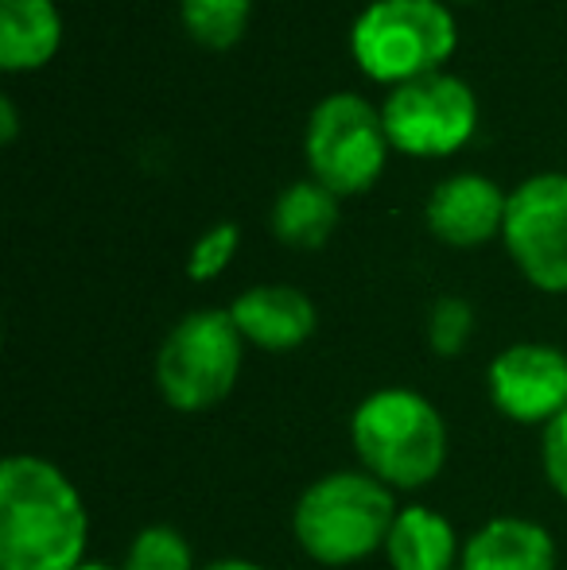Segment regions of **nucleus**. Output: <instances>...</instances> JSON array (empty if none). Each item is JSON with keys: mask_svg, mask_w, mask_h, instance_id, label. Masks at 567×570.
<instances>
[{"mask_svg": "<svg viewBox=\"0 0 567 570\" xmlns=\"http://www.w3.org/2000/svg\"><path fill=\"white\" fill-rule=\"evenodd\" d=\"M90 517L55 462L12 454L0 465V570H75L86 563Z\"/></svg>", "mask_w": 567, "mask_h": 570, "instance_id": "1", "label": "nucleus"}, {"mask_svg": "<svg viewBox=\"0 0 567 570\" xmlns=\"http://www.w3.org/2000/svg\"><path fill=\"white\" fill-rule=\"evenodd\" d=\"M397 497L365 470H334L311 481L292 512L303 556L323 567H350L385 548L397 520Z\"/></svg>", "mask_w": 567, "mask_h": 570, "instance_id": "2", "label": "nucleus"}, {"mask_svg": "<svg viewBox=\"0 0 567 570\" xmlns=\"http://www.w3.org/2000/svg\"><path fill=\"white\" fill-rule=\"evenodd\" d=\"M358 462L397 489H424L447 462V423L428 396L412 389H381L358 404L350 420Z\"/></svg>", "mask_w": 567, "mask_h": 570, "instance_id": "3", "label": "nucleus"}, {"mask_svg": "<svg viewBox=\"0 0 567 570\" xmlns=\"http://www.w3.org/2000/svg\"><path fill=\"white\" fill-rule=\"evenodd\" d=\"M454 47L459 28L443 0H373L350 28V55L381 86L436 75Z\"/></svg>", "mask_w": 567, "mask_h": 570, "instance_id": "4", "label": "nucleus"}, {"mask_svg": "<svg viewBox=\"0 0 567 570\" xmlns=\"http://www.w3.org/2000/svg\"><path fill=\"white\" fill-rule=\"evenodd\" d=\"M242 357L245 338L229 311H190L167 331L156 353L159 396L175 412H206L234 392Z\"/></svg>", "mask_w": 567, "mask_h": 570, "instance_id": "5", "label": "nucleus"}, {"mask_svg": "<svg viewBox=\"0 0 567 570\" xmlns=\"http://www.w3.org/2000/svg\"><path fill=\"white\" fill-rule=\"evenodd\" d=\"M389 148L393 144H389L381 109H373L362 94H331L311 109L303 156H307L311 179L339 198L370 190L385 171Z\"/></svg>", "mask_w": 567, "mask_h": 570, "instance_id": "6", "label": "nucleus"}, {"mask_svg": "<svg viewBox=\"0 0 567 570\" xmlns=\"http://www.w3.org/2000/svg\"><path fill=\"white\" fill-rule=\"evenodd\" d=\"M389 144L404 156L443 159L467 148L478 128V98L462 78L436 70L389 90L381 106Z\"/></svg>", "mask_w": 567, "mask_h": 570, "instance_id": "7", "label": "nucleus"}, {"mask_svg": "<svg viewBox=\"0 0 567 570\" xmlns=\"http://www.w3.org/2000/svg\"><path fill=\"white\" fill-rule=\"evenodd\" d=\"M506 253L532 287L548 295L567 292V175L545 171L509 190Z\"/></svg>", "mask_w": 567, "mask_h": 570, "instance_id": "8", "label": "nucleus"}, {"mask_svg": "<svg viewBox=\"0 0 567 570\" xmlns=\"http://www.w3.org/2000/svg\"><path fill=\"white\" fill-rule=\"evenodd\" d=\"M490 400L506 420L548 428L567 412V353L548 342H517L490 361Z\"/></svg>", "mask_w": 567, "mask_h": 570, "instance_id": "9", "label": "nucleus"}, {"mask_svg": "<svg viewBox=\"0 0 567 570\" xmlns=\"http://www.w3.org/2000/svg\"><path fill=\"white\" fill-rule=\"evenodd\" d=\"M506 206L509 195L493 179L478 171H459L428 195L424 222L443 245L478 248L506 226Z\"/></svg>", "mask_w": 567, "mask_h": 570, "instance_id": "10", "label": "nucleus"}, {"mask_svg": "<svg viewBox=\"0 0 567 570\" xmlns=\"http://www.w3.org/2000/svg\"><path fill=\"white\" fill-rule=\"evenodd\" d=\"M242 338L265 353H292L315 334L319 311L307 292L292 284H257L229 307Z\"/></svg>", "mask_w": 567, "mask_h": 570, "instance_id": "11", "label": "nucleus"}, {"mask_svg": "<svg viewBox=\"0 0 567 570\" xmlns=\"http://www.w3.org/2000/svg\"><path fill=\"white\" fill-rule=\"evenodd\" d=\"M556 540L545 524L525 517L486 520L467 540L459 570H556Z\"/></svg>", "mask_w": 567, "mask_h": 570, "instance_id": "12", "label": "nucleus"}, {"mask_svg": "<svg viewBox=\"0 0 567 570\" xmlns=\"http://www.w3.org/2000/svg\"><path fill=\"white\" fill-rule=\"evenodd\" d=\"M62 16L55 0H0V67L39 70L59 55Z\"/></svg>", "mask_w": 567, "mask_h": 570, "instance_id": "13", "label": "nucleus"}, {"mask_svg": "<svg viewBox=\"0 0 567 570\" xmlns=\"http://www.w3.org/2000/svg\"><path fill=\"white\" fill-rule=\"evenodd\" d=\"M385 556L393 570H454V559H462V551L451 520L424 504H409L397 512Z\"/></svg>", "mask_w": 567, "mask_h": 570, "instance_id": "14", "label": "nucleus"}, {"mask_svg": "<svg viewBox=\"0 0 567 570\" xmlns=\"http://www.w3.org/2000/svg\"><path fill=\"white\" fill-rule=\"evenodd\" d=\"M273 237L287 248H323L339 229V195L315 179H300L273 203Z\"/></svg>", "mask_w": 567, "mask_h": 570, "instance_id": "15", "label": "nucleus"}, {"mask_svg": "<svg viewBox=\"0 0 567 570\" xmlns=\"http://www.w3.org/2000/svg\"><path fill=\"white\" fill-rule=\"evenodd\" d=\"M253 0H179V20L195 43L229 51L250 28Z\"/></svg>", "mask_w": 567, "mask_h": 570, "instance_id": "16", "label": "nucleus"}, {"mask_svg": "<svg viewBox=\"0 0 567 570\" xmlns=\"http://www.w3.org/2000/svg\"><path fill=\"white\" fill-rule=\"evenodd\" d=\"M121 570H195V556L179 528L148 524L133 535Z\"/></svg>", "mask_w": 567, "mask_h": 570, "instance_id": "17", "label": "nucleus"}, {"mask_svg": "<svg viewBox=\"0 0 567 570\" xmlns=\"http://www.w3.org/2000/svg\"><path fill=\"white\" fill-rule=\"evenodd\" d=\"M475 334V307L459 295H439L428 307V345L436 357H454Z\"/></svg>", "mask_w": 567, "mask_h": 570, "instance_id": "18", "label": "nucleus"}, {"mask_svg": "<svg viewBox=\"0 0 567 570\" xmlns=\"http://www.w3.org/2000/svg\"><path fill=\"white\" fill-rule=\"evenodd\" d=\"M237 245H242V229L234 222H218L195 240L187 256V276L195 284H206V279H218L222 272L229 268V261L237 256Z\"/></svg>", "mask_w": 567, "mask_h": 570, "instance_id": "19", "label": "nucleus"}, {"mask_svg": "<svg viewBox=\"0 0 567 570\" xmlns=\"http://www.w3.org/2000/svg\"><path fill=\"white\" fill-rule=\"evenodd\" d=\"M540 462H545L548 485L567 501V412L545 428V443H540Z\"/></svg>", "mask_w": 567, "mask_h": 570, "instance_id": "20", "label": "nucleus"}, {"mask_svg": "<svg viewBox=\"0 0 567 570\" xmlns=\"http://www.w3.org/2000/svg\"><path fill=\"white\" fill-rule=\"evenodd\" d=\"M0 140H4V144L16 140V106H12V98H0Z\"/></svg>", "mask_w": 567, "mask_h": 570, "instance_id": "21", "label": "nucleus"}, {"mask_svg": "<svg viewBox=\"0 0 567 570\" xmlns=\"http://www.w3.org/2000/svg\"><path fill=\"white\" fill-rule=\"evenodd\" d=\"M203 570H265V567L250 563V559H218V563H211V567H203Z\"/></svg>", "mask_w": 567, "mask_h": 570, "instance_id": "22", "label": "nucleus"}, {"mask_svg": "<svg viewBox=\"0 0 567 570\" xmlns=\"http://www.w3.org/2000/svg\"><path fill=\"white\" fill-rule=\"evenodd\" d=\"M75 570H117V567H109V563H94V559H86L82 567H75Z\"/></svg>", "mask_w": 567, "mask_h": 570, "instance_id": "23", "label": "nucleus"}]
</instances>
